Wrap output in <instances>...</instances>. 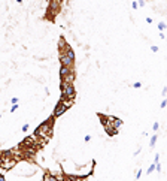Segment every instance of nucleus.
<instances>
[{"instance_id": "obj_15", "label": "nucleus", "mask_w": 167, "mask_h": 181, "mask_svg": "<svg viewBox=\"0 0 167 181\" xmlns=\"http://www.w3.org/2000/svg\"><path fill=\"white\" fill-rule=\"evenodd\" d=\"M137 5L140 6V8H143V6H145V2H143V0H139V3H137Z\"/></svg>"}, {"instance_id": "obj_1", "label": "nucleus", "mask_w": 167, "mask_h": 181, "mask_svg": "<svg viewBox=\"0 0 167 181\" xmlns=\"http://www.w3.org/2000/svg\"><path fill=\"white\" fill-rule=\"evenodd\" d=\"M67 109H69V106H67V105L64 103L63 100H60V102L57 103V106H55V109H54V114H52V115H54V117L57 118V117H60L61 114H64V112H66Z\"/></svg>"}, {"instance_id": "obj_18", "label": "nucleus", "mask_w": 167, "mask_h": 181, "mask_svg": "<svg viewBox=\"0 0 167 181\" xmlns=\"http://www.w3.org/2000/svg\"><path fill=\"white\" fill-rule=\"evenodd\" d=\"M12 103H18V97H12Z\"/></svg>"}, {"instance_id": "obj_9", "label": "nucleus", "mask_w": 167, "mask_h": 181, "mask_svg": "<svg viewBox=\"0 0 167 181\" xmlns=\"http://www.w3.org/2000/svg\"><path fill=\"white\" fill-rule=\"evenodd\" d=\"M16 109H18V105H16V103H14V105H12V108H10V112H15Z\"/></svg>"}, {"instance_id": "obj_13", "label": "nucleus", "mask_w": 167, "mask_h": 181, "mask_svg": "<svg viewBox=\"0 0 167 181\" xmlns=\"http://www.w3.org/2000/svg\"><path fill=\"white\" fill-rule=\"evenodd\" d=\"M21 130H22V132H27V130H28V124H24V126L21 127Z\"/></svg>"}, {"instance_id": "obj_16", "label": "nucleus", "mask_w": 167, "mask_h": 181, "mask_svg": "<svg viewBox=\"0 0 167 181\" xmlns=\"http://www.w3.org/2000/svg\"><path fill=\"white\" fill-rule=\"evenodd\" d=\"M90 141H91V135H87L85 136V142H90Z\"/></svg>"}, {"instance_id": "obj_6", "label": "nucleus", "mask_w": 167, "mask_h": 181, "mask_svg": "<svg viewBox=\"0 0 167 181\" xmlns=\"http://www.w3.org/2000/svg\"><path fill=\"white\" fill-rule=\"evenodd\" d=\"M155 171V163H152L151 166H149V168H148V171H146V174H148V175H151L152 172Z\"/></svg>"}, {"instance_id": "obj_10", "label": "nucleus", "mask_w": 167, "mask_h": 181, "mask_svg": "<svg viewBox=\"0 0 167 181\" xmlns=\"http://www.w3.org/2000/svg\"><path fill=\"white\" fill-rule=\"evenodd\" d=\"M160 106H161V108H166V106H167V99H163V102H161Z\"/></svg>"}, {"instance_id": "obj_12", "label": "nucleus", "mask_w": 167, "mask_h": 181, "mask_svg": "<svg viewBox=\"0 0 167 181\" xmlns=\"http://www.w3.org/2000/svg\"><path fill=\"white\" fill-rule=\"evenodd\" d=\"M133 87H134V88H140L142 87V83H134V84H133Z\"/></svg>"}, {"instance_id": "obj_17", "label": "nucleus", "mask_w": 167, "mask_h": 181, "mask_svg": "<svg viewBox=\"0 0 167 181\" xmlns=\"http://www.w3.org/2000/svg\"><path fill=\"white\" fill-rule=\"evenodd\" d=\"M140 175H142V169H139L137 174H136V178H140Z\"/></svg>"}, {"instance_id": "obj_11", "label": "nucleus", "mask_w": 167, "mask_h": 181, "mask_svg": "<svg viewBox=\"0 0 167 181\" xmlns=\"http://www.w3.org/2000/svg\"><path fill=\"white\" fill-rule=\"evenodd\" d=\"M151 51L152 52H157V51H158V47H157V45H152V47H151Z\"/></svg>"}, {"instance_id": "obj_8", "label": "nucleus", "mask_w": 167, "mask_h": 181, "mask_svg": "<svg viewBox=\"0 0 167 181\" xmlns=\"http://www.w3.org/2000/svg\"><path fill=\"white\" fill-rule=\"evenodd\" d=\"M158 129H160V124H158V123H154V126H152V130H154V132H157Z\"/></svg>"}, {"instance_id": "obj_7", "label": "nucleus", "mask_w": 167, "mask_h": 181, "mask_svg": "<svg viewBox=\"0 0 167 181\" xmlns=\"http://www.w3.org/2000/svg\"><path fill=\"white\" fill-rule=\"evenodd\" d=\"M166 24H164V23H160V24H158V30L160 31H163V30H166Z\"/></svg>"}, {"instance_id": "obj_2", "label": "nucleus", "mask_w": 167, "mask_h": 181, "mask_svg": "<svg viewBox=\"0 0 167 181\" xmlns=\"http://www.w3.org/2000/svg\"><path fill=\"white\" fill-rule=\"evenodd\" d=\"M73 62H75V60H72V58L67 56V54H64V52H60V63H61V66L73 67Z\"/></svg>"}, {"instance_id": "obj_14", "label": "nucleus", "mask_w": 167, "mask_h": 181, "mask_svg": "<svg viewBox=\"0 0 167 181\" xmlns=\"http://www.w3.org/2000/svg\"><path fill=\"white\" fill-rule=\"evenodd\" d=\"M131 6H133V9H137V8H139V5H137V2H133V3H131Z\"/></svg>"}, {"instance_id": "obj_19", "label": "nucleus", "mask_w": 167, "mask_h": 181, "mask_svg": "<svg viewBox=\"0 0 167 181\" xmlns=\"http://www.w3.org/2000/svg\"><path fill=\"white\" fill-rule=\"evenodd\" d=\"M166 93H167V87H164L163 88V96H166Z\"/></svg>"}, {"instance_id": "obj_3", "label": "nucleus", "mask_w": 167, "mask_h": 181, "mask_svg": "<svg viewBox=\"0 0 167 181\" xmlns=\"http://www.w3.org/2000/svg\"><path fill=\"white\" fill-rule=\"evenodd\" d=\"M70 72H73V67L61 66V67H60V79H61V78H64L66 75H69Z\"/></svg>"}, {"instance_id": "obj_4", "label": "nucleus", "mask_w": 167, "mask_h": 181, "mask_svg": "<svg viewBox=\"0 0 167 181\" xmlns=\"http://www.w3.org/2000/svg\"><path fill=\"white\" fill-rule=\"evenodd\" d=\"M73 79H75V73L73 72H70L69 75H66L64 78H61L63 83H73Z\"/></svg>"}, {"instance_id": "obj_5", "label": "nucleus", "mask_w": 167, "mask_h": 181, "mask_svg": "<svg viewBox=\"0 0 167 181\" xmlns=\"http://www.w3.org/2000/svg\"><path fill=\"white\" fill-rule=\"evenodd\" d=\"M157 138H158L157 133L154 135V136H151V141H149V147H151V148H154V145H155V142H157Z\"/></svg>"}]
</instances>
